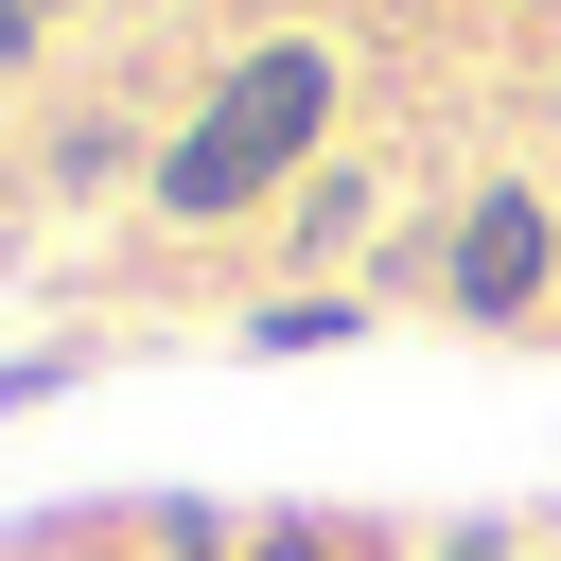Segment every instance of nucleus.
Returning <instances> with one entry per match:
<instances>
[{
	"instance_id": "nucleus-1",
	"label": "nucleus",
	"mask_w": 561,
	"mask_h": 561,
	"mask_svg": "<svg viewBox=\"0 0 561 561\" xmlns=\"http://www.w3.org/2000/svg\"><path fill=\"white\" fill-rule=\"evenodd\" d=\"M316 123H333V53H298V35L245 53V70L210 88V123L158 140V210H175V228H228L245 193H280V175L316 158Z\"/></svg>"
},
{
	"instance_id": "nucleus-2",
	"label": "nucleus",
	"mask_w": 561,
	"mask_h": 561,
	"mask_svg": "<svg viewBox=\"0 0 561 561\" xmlns=\"http://www.w3.org/2000/svg\"><path fill=\"white\" fill-rule=\"evenodd\" d=\"M543 263H561L543 193H473V210H456V263H438V280H456V316H473V333H508V316L543 298Z\"/></svg>"
},
{
	"instance_id": "nucleus-3",
	"label": "nucleus",
	"mask_w": 561,
	"mask_h": 561,
	"mask_svg": "<svg viewBox=\"0 0 561 561\" xmlns=\"http://www.w3.org/2000/svg\"><path fill=\"white\" fill-rule=\"evenodd\" d=\"M333 333H351V298H263L245 316V351H333Z\"/></svg>"
},
{
	"instance_id": "nucleus-4",
	"label": "nucleus",
	"mask_w": 561,
	"mask_h": 561,
	"mask_svg": "<svg viewBox=\"0 0 561 561\" xmlns=\"http://www.w3.org/2000/svg\"><path fill=\"white\" fill-rule=\"evenodd\" d=\"M245 561H333V526H263V543H245Z\"/></svg>"
},
{
	"instance_id": "nucleus-5",
	"label": "nucleus",
	"mask_w": 561,
	"mask_h": 561,
	"mask_svg": "<svg viewBox=\"0 0 561 561\" xmlns=\"http://www.w3.org/2000/svg\"><path fill=\"white\" fill-rule=\"evenodd\" d=\"M35 18H53V0H0V70H18V53H35Z\"/></svg>"
},
{
	"instance_id": "nucleus-6",
	"label": "nucleus",
	"mask_w": 561,
	"mask_h": 561,
	"mask_svg": "<svg viewBox=\"0 0 561 561\" xmlns=\"http://www.w3.org/2000/svg\"><path fill=\"white\" fill-rule=\"evenodd\" d=\"M438 561H526V543H508V526H456V543H438Z\"/></svg>"
}]
</instances>
